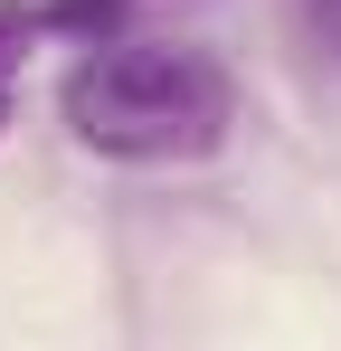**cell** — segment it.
<instances>
[{"label": "cell", "instance_id": "obj_2", "mask_svg": "<svg viewBox=\"0 0 341 351\" xmlns=\"http://www.w3.org/2000/svg\"><path fill=\"white\" fill-rule=\"evenodd\" d=\"M114 19H170V10H209V0H105Z\"/></svg>", "mask_w": 341, "mask_h": 351}, {"label": "cell", "instance_id": "obj_4", "mask_svg": "<svg viewBox=\"0 0 341 351\" xmlns=\"http://www.w3.org/2000/svg\"><path fill=\"white\" fill-rule=\"evenodd\" d=\"M0 133H10V86H0Z\"/></svg>", "mask_w": 341, "mask_h": 351}, {"label": "cell", "instance_id": "obj_1", "mask_svg": "<svg viewBox=\"0 0 341 351\" xmlns=\"http://www.w3.org/2000/svg\"><path fill=\"white\" fill-rule=\"evenodd\" d=\"M57 114L95 162H133V171H180L209 162L237 133V76L190 38L162 29H105L86 38L76 66L57 76Z\"/></svg>", "mask_w": 341, "mask_h": 351}, {"label": "cell", "instance_id": "obj_3", "mask_svg": "<svg viewBox=\"0 0 341 351\" xmlns=\"http://www.w3.org/2000/svg\"><path fill=\"white\" fill-rule=\"evenodd\" d=\"M303 19H313V38H323V48H341V0H303Z\"/></svg>", "mask_w": 341, "mask_h": 351}]
</instances>
